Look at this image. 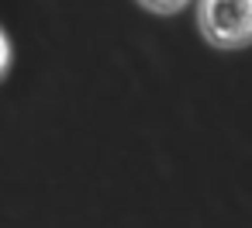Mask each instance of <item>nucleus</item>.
I'll list each match as a JSON object with an SVG mask.
<instances>
[{"label":"nucleus","instance_id":"7ed1b4c3","mask_svg":"<svg viewBox=\"0 0 252 228\" xmlns=\"http://www.w3.org/2000/svg\"><path fill=\"white\" fill-rule=\"evenodd\" d=\"M7 69H11V38L4 35V28H0V80L7 76Z\"/></svg>","mask_w":252,"mask_h":228},{"label":"nucleus","instance_id":"f03ea898","mask_svg":"<svg viewBox=\"0 0 252 228\" xmlns=\"http://www.w3.org/2000/svg\"><path fill=\"white\" fill-rule=\"evenodd\" d=\"M135 4L149 14H159V18H169V14H180L190 0H135Z\"/></svg>","mask_w":252,"mask_h":228},{"label":"nucleus","instance_id":"f257e3e1","mask_svg":"<svg viewBox=\"0 0 252 228\" xmlns=\"http://www.w3.org/2000/svg\"><path fill=\"white\" fill-rule=\"evenodd\" d=\"M197 32L211 49L238 52L252 45V0H197Z\"/></svg>","mask_w":252,"mask_h":228}]
</instances>
